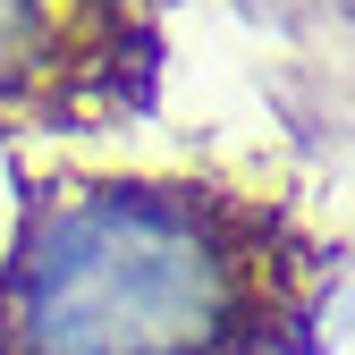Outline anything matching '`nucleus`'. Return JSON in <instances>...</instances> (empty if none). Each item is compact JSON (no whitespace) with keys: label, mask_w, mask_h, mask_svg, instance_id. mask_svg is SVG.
Instances as JSON below:
<instances>
[{"label":"nucleus","mask_w":355,"mask_h":355,"mask_svg":"<svg viewBox=\"0 0 355 355\" xmlns=\"http://www.w3.org/2000/svg\"><path fill=\"white\" fill-rule=\"evenodd\" d=\"M76 51V0H0V119L51 110Z\"/></svg>","instance_id":"nucleus-2"},{"label":"nucleus","mask_w":355,"mask_h":355,"mask_svg":"<svg viewBox=\"0 0 355 355\" xmlns=\"http://www.w3.org/2000/svg\"><path fill=\"white\" fill-rule=\"evenodd\" d=\"M313 254L288 220L169 169L34 178L0 237V355H279Z\"/></svg>","instance_id":"nucleus-1"}]
</instances>
